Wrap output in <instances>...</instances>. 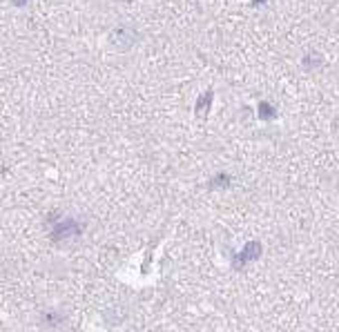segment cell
Returning a JSON list of instances; mask_svg holds the SVG:
<instances>
[{
    "mask_svg": "<svg viewBox=\"0 0 339 332\" xmlns=\"http://www.w3.org/2000/svg\"><path fill=\"white\" fill-rule=\"evenodd\" d=\"M228 185H230V176H226V174H217L212 181H210V187H212V190H217V187L226 190Z\"/></svg>",
    "mask_w": 339,
    "mask_h": 332,
    "instance_id": "obj_4",
    "label": "cell"
},
{
    "mask_svg": "<svg viewBox=\"0 0 339 332\" xmlns=\"http://www.w3.org/2000/svg\"><path fill=\"white\" fill-rule=\"evenodd\" d=\"M13 7H25V4H29V0H11Z\"/></svg>",
    "mask_w": 339,
    "mask_h": 332,
    "instance_id": "obj_7",
    "label": "cell"
},
{
    "mask_svg": "<svg viewBox=\"0 0 339 332\" xmlns=\"http://www.w3.org/2000/svg\"><path fill=\"white\" fill-rule=\"evenodd\" d=\"M45 324L49 326V328H54V326L60 324V317H54V312H49V315L45 317Z\"/></svg>",
    "mask_w": 339,
    "mask_h": 332,
    "instance_id": "obj_6",
    "label": "cell"
},
{
    "mask_svg": "<svg viewBox=\"0 0 339 332\" xmlns=\"http://www.w3.org/2000/svg\"><path fill=\"white\" fill-rule=\"evenodd\" d=\"M210 100H212V91H208V94L201 96V103H199V107H197V114H199V116H205V107L210 109Z\"/></svg>",
    "mask_w": 339,
    "mask_h": 332,
    "instance_id": "obj_5",
    "label": "cell"
},
{
    "mask_svg": "<svg viewBox=\"0 0 339 332\" xmlns=\"http://www.w3.org/2000/svg\"><path fill=\"white\" fill-rule=\"evenodd\" d=\"M259 116L264 118V121H272V118H275V107H272L270 103H266V100H261L259 103Z\"/></svg>",
    "mask_w": 339,
    "mask_h": 332,
    "instance_id": "obj_3",
    "label": "cell"
},
{
    "mask_svg": "<svg viewBox=\"0 0 339 332\" xmlns=\"http://www.w3.org/2000/svg\"><path fill=\"white\" fill-rule=\"evenodd\" d=\"M259 257H261V243H257V241L246 243V248L235 257V268L239 270L241 266H246V263H250V261H257Z\"/></svg>",
    "mask_w": 339,
    "mask_h": 332,
    "instance_id": "obj_2",
    "label": "cell"
},
{
    "mask_svg": "<svg viewBox=\"0 0 339 332\" xmlns=\"http://www.w3.org/2000/svg\"><path fill=\"white\" fill-rule=\"evenodd\" d=\"M83 232V225L74 219H58L49 225V237L54 243H63V241H69V239H76L80 237Z\"/></svg>",
    "mask_w": 339,
    "mask_h": 332,
    "instance_id": "obj_1",
    "label": "cell"
}]
</instances>
